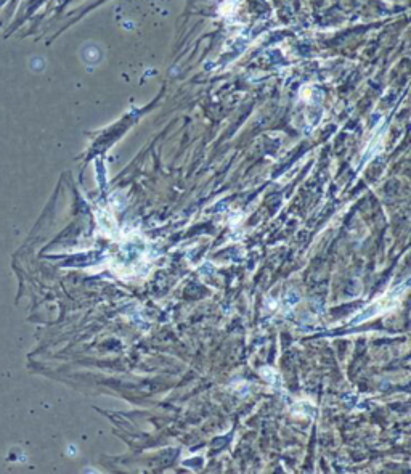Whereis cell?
Returning <instances> with one entry per match:
<instances>
[{"label": "cell", "instance_id": "1", "mask_svg": "<svg viewBox=\"0 0 411 474\" xmlns=\"http://www.w3.org/2000/svg\"><path fill=\"white\" fill-rule=\"evenodd\" d=\"M389 305H393V301L390 299V296H387V297H384V301H377V302H374V304H371L365 312L360 313V315H357V317L352 320V323H353V325H357V323H360V322H363V320H366V319L376 317L377 313H381V312L387 310V307H389Z\"/></svg>", "mask_w": 411, "mask_h": 474}]
</instances>
